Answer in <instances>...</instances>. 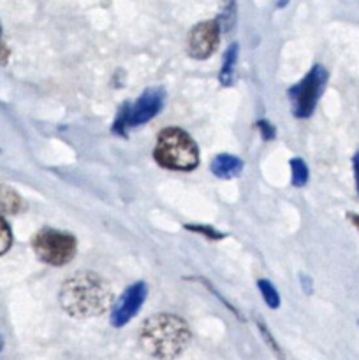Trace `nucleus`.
Masks as SVG:
<instances>
[{"mask_svg": "<svg viewBox=\"0 0 359 360\" xmlns=\"http://www.w3.org/2000/svg\"><path fill=\"white\" fill-rule=\"evenodd\" d=\"M111 287L94 273H77L63 283L60 304L76 319L102 315L111 304Z\"/></svg>", "mask_w": 359, "mask_h": 360, "instance_id": "obj_1", "label": "nucleus"}, {"mask_svg": "<svg viewBox=\"0 0 359 360\" xmlns=\"http://www.w3.org/2000/svg\"><path fill=\"white\" fill-rule=\"evenodd\" d=\"M141 347L151 357L171 360L178 357L190 341V330L185 320L175 315H155L141 327Z\"/></svg>", "mask_w": 359, "mask_h": 360, "instance_id": "obj_2", "label": "nucleus"}, {"mask_svg": "<svg viewBox=\"0 0 359 360\" xmlns=\"http://www.w3.org/2000/svg\"><path fill=\"white\" fill-rule=\"evenodd\" d=\"M153 157L158 165L171 171H192L199 165L197 144L185 130L176 127L158 134Z\"/></svg>", "mask_w": 359, "mask_h": 360, "instance_id": "obj_3", "label": "nucleus"}, {"mask_svg": "<svg viewBox=\"0 0 359 360\" xmlns=\"http://www.w3.org/2000/svg\"><path fill=\"white\" fill-rule=\"evenodd\" d=\"M164 101L165 94L162 88H150L141 97H137L136 102L123 105L113 130L120 136H127L129 129L144 125L151 118H155L164 108Z\"/></svg>", "mask_w": 359, "mask_h": 360, "instance_id": "obj_4", "label": "nucleus"}, {"mask_svg": "<svg viewBox=\"0 0 359 360\" xmlns=\"http://www.w3.org/2000/svg\"><path fill=\"white\" fill-rule=\"evenodd\" d=\"M32 248L42 262L49 264V266H65L74 259L76 239L65 232L44 229L34 236Z\"/></svg>", "mask_w": 359, "mask_h": 360, "instance_id": "obj_5", "label": "nucleus"}, {"mask_svg": "<svg viewBox=\"0 0 359 360\" xmlns=\"http://www.w3.org/2000/svg\"><path fill=\"white\" fill-rule=\"evenodd\" d=\"M327 81V72L322 65H315L298 84L289 90L292 102V112L298 118H308L319 102Z\"/></svg>", "mask_w": 359, "mask_h": 360, "instance_id": "obj_6", "label": "nucleus"}, {"mask_svg": "<svg viewBox=\"0 0 359 360\" xmlns=\"http://www.w3.org/2000/svg\"><path fill=\"white\" fill-rule=\"evenodd\" d=\"M148 288L143 281H137V283L130 285L125 292L122 294V297L116 301L115 308L111 311V323L115 327H123L125 323H129L130 320L136 316V313L139 311V308L143 306L144 299H146Z\"/></svg>", "mask_w": 359, "mask_h": 360, "instance_id": "obj_7", "label": "nucleus"}, {"mask_svg": "<svg viewBox=\"0 0 359 360\" xmlns=\"http://www.w3.org/2000/svg\"><path fill=\"white\" fill-rule=\"evenodd\" d=\"M218 39H220V30H218L215 21H203L196 25L190 30L189 41H187V49L192 58L204 60L217 49Z\"/></svg>", "mask_w": 359, "mask_h": 360, "instance_id": "obj_8", "label": "nucleus"}, {"mask_svg": "<svg viewBox=\"0 0 359 360\" xmlns=\"http://www.w3.org/2000/svg\"><path fill=\"white\" fill-rule=\"evenodd\" d=\"M243 165L245 164H243L241 158L234 157V155L222 153L217 155L211 162V172L220 179H231L241 174Z\"/></svg>", "mask_w": 359, "mask_h": 360, "instance_id": "obj_9", "label": "nucleus"}, {"mask_svg": "<svg viewBox=\"0 0 359 360\" xmlns=\"http://www.w3.org/2000/svg\"><path fill=\"white\" fill-rule=\"evenodd\" d=\"M21 207H23V202H21V197L18 195L16 190H13L7 185H0V211L14 214Z\"/></svg>", "mask_w": 359, "mask_h": 360, "instance_id": "obj_10", "label": "nucleus"}, {"mask_svg": "<svg viewBox=\"0 0 359 360\" xmlns=\"http://www.w3.org/2000/svg\"><path fill=\"white\" fill-rule=\"evenodd\" d=\"M238 44H231L225 51L224 56V63H222V70H220V83L224 86H229L232 84V79H234V67H236V60H238Z\"/></svg>", "mask_w": 359, "mask_h": 360, "instance_id": "obj_11", "label": "nucleus"}, {"mask_svg": "<svg viewBox=\"0 0 359 360\" xmlns=\"http://www.w3.org/2000/svg\"><path fill=\"white\" fill-rule=\"evenodd\" d=\"M257 287H259L260 294H263L264 302H266L271 309H277L278 306H280V294H278L277 288L271 285L270 280H259L257 281Z\"/></svg>", "mask_w": 359, "mask_h": 360, "instance_id": "obj_12", "label": "nucleus"}, {"mask_svg": "<svg viewBox=\"0 0 359 360\" xmlns=\"http://www.w3.org/2000/svg\"><path fill=\"white\" fill-rule=\"evenodd\" d=\"M292 169V185L294 186H305L308 183V167L301 158H292L291 160Z\"/></svg>", "mask_w": 359, "mask_h": 360, "instance_id": "obj_13", "label": "nucleus"}, {"mask_svg": "<svg viewBox=\"0 0 359 360\" xmlns=\"http://www.w3.org/2000/svg\"><path fill=\"white\" fill-rule=\"evenodd\" d=\"M234 20H236V4L231 2L224 11H222V14L218 16V20L215 21V23H217L218 30L220 32H229L232 25H234Z\"/></svg>", "mask_w": 359, "mask_h": 360, "instance_id": "obj_14", "label": "nucleus"}, {"mask_svg": "<svg viewBox=\"0 0 359 360\" xmlns=\"http://www.w3.org/2000/svg\"><path fill=\"white\" fill-rule=\"evenodd\" d=\"M11 243H13V232L7 221L0 217V255H4L11 248Z\"/></svg>", "mask_w": 359, "mask_h": 360, "instance_id": "obj_15", "label": "nucleus"}, {"mask_svg": "<svg viewBox=\"0 0 359 360\" xmlns=\"http://www.w3.org/2000/svg\"><path fill=\"white\" fill-rule=\"evenodd\" d=\"M187 229H189V231H194V232H201V234L206 236L208 239H222V238H224V234H220V232L215 231V229L208 227V225H196V227H190V225H187Z\"/></svg>", "mask_w": 359, "mask_h": 360, "instance_id": "obj_16", "label": "nucleus"}, {"mask_svg": "<svg viewBox=\"0 0 359 360\" xmlns=\"http://www.w3.org/2000/svg\"><path fill=\"white\" fill-rule=\"evenodd\" d=\"M257 127H259L260 129V132H263V137L264 139H273L275 137V129L273 127H271V123L270 122H264V120H259V122H257Z\"/></svg>", "mask_w": 359, "mask_h": 360, "instance_id": "obj_17", "label": "nucleus"}, {"mask_svg": "<svg viewBox=\"0 0 359 360\" xmlns=\"http://www.w3.org/2000/svg\"><path fill=\"white\" fill-rule=\"evenodd\" d=\"M7 56H9V49H7L6 42L2 39V23H0V63H6Z\"/></svg>", "mask_w": 359, "mask_h": 360, "instance_id": "obj_18", "label": "nucleus"}, {"mask_svg": "<svg viewBox=\"0 0 359 360\" xmlns=\"http://www.w3.org/2000/svg\"><path fill=\"white\" fill-rule=\"evenodd\" d=\"M2 345H4V343H2V338H0V350H2Z\"/></svg>", "mask_w": 359, "mask_h": 360, "instance_id": "obj_19", "label": "nucleus"}]
</instances>
